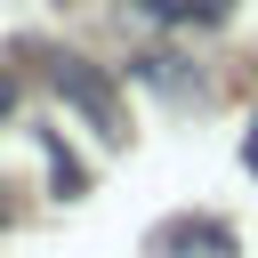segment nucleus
Returning <instances> with one entry per match:
<instances>
[{"mask_svg": "<svg viewBox=\"0 0 258 258\" xmlns=\"http://www.w3.org/2000/svg\"><path fill=\"white\" fill-rule=\"evenodd\" d=\"M234 258V234L218 226V218H169L161 234H153V258Z\"/></svg>", "mask_w": 258, "mask_h": 258, "instance_id": "1", "label": "nucleus"}, {"mask_svg": "<svg viewBox=\"0 0 258 258\" xmlns=\"http://www.w3.org/2000/svg\"><path fill=\"white\" fill-rule=\"evenodd\" d=\"M56 89H64V97H73V105H81V113L105 129V137H121V129H113V89H105V81H97L81 56H56Z\"/></svg>", "mask_w": 258, "mask_h": 258, "instance_id": "2", "label": "nucleus"}, {"mask_svg": "<svg viewBox=\"0 0 258 258\" xmlns=\"http://www.w3.org/2000/svg\"><path fill=\"white\" fill-rule=\"evenodd\" d=\"M137 8H145L153 24H218L234 0H137Z\"/></svg>", "mask_w": 258, "mask_h": 258, "instance_id": "3", "label": "nucleus"}, {"mask_svg": "<svg viewBox=\"0 0 258 258\" xmlns=\"http://www.w3.org/2000/svg\"><path fill=\"white\" fill-rule=\"evenodd\" d=\"M8 105H16V81H8V73H0V113H8Z\"/></svg>", "mask_w": 258, "mask_h": 258, "instance_id": "5", "label": "nucleus"}, {"mask_svg": "<svg viewBox=\"0 0 258 258\" xmlns=\"http://www.w3.org/2000/svg\"><path fill=\"white\" fill-rule=\"evenodd\" d=\"M242 161H250V177H258V113H250V137H242Z\"/></svg>", "mask_w": 258, "mask_h": 258, "instance_id": "4", "label": "nucleus"}]
</instances>
